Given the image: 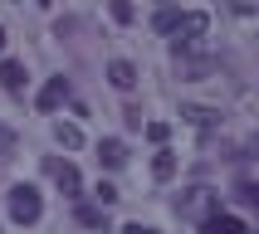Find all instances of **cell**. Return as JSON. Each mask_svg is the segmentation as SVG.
Here are the masks:
<instances>
[{"mask_svg": "<svg viewBox=\"0 0 259 234\" xmlns=\"http://www.w3.org/2000/svg\"><path fill=\"white\" fill-rule=\"evenodd\" d=\"M176 210H181V219H196V224H205L210 215H220V195H215L210 186H191V190H181Z\"/></svg>", "mask_w": 259, "mask_h": 234, "instance_id": "1", "label": "cell"}, {"mask_svg": "<svg viewBox=\"0 0 259 234\" xmlns=\"http://www.w3.org/2000/svg\"><path fill=\"white\" fill-rule=\"evenodd\" d=\"M73 219H78L83 229H103V224H108V215H103L98 205H78V210H73Z\"/></svg>", "mask_w": 259, "mask_h": 234, "instance_id": "15", "label": "cell"}, {"mask_svg": "<svg viewBox=\"0 0 259 234\" xmlns=\"http://www.w3.org/2000/svg\"><path fill=\"white\" fill-rule=\"evenodd\" d=\"M152 176H157V181H171V176H176V151L161 146L157 156H152Z\"/></svg>", "mask_w": 259, "mask_h": 234, "instance_id": "14", "label": "cell"}, {"mask_svg": "<svg viewBox=\"0 0 259 234\" xmlns=\"http://www.w3.org/2000/svg\"><path fill=\"white\" fill-rule=\"evenodd\" d=\"M147 137H152V142H166V137H171V127H166V122H147Z\"/></svg>", "mask_w": 259, "mask_h": 234, "instance_id": "19", "label": "cell"}, {"mask_svg": "<svg viewBox=\"0 0 259 234\" xmlns=\"http://www.w3.org/2000/svg\"><path fill=\"white\" fill-rule=\"evenodd\" d=\"M122 122H127L132 132H142V112H137V107H127V112H122Z\"/></svg>", "mask_w": 259, "mask_h": 234, "instance_id": "21", "label": "cell"}, {"mask_svg": "<svg viewBox=\"0 0 259 234\" xmlns=\"http://www.w3.org/2000/svg\"><path fill=\"white\" fill-rule=\"evenodd\" d=\"M15 146H20V137H15V132L0 122V161H10V156H15Z\"/></svg>", "mask_w": 259, "mask_h": 234, "instance_id": "16", "label": "cell"}, {"mask_svg": "<svg viewBox=\"0 0 259 234\" xmlns=\"http://www.w3.org/2000/svg\"><path fill=\"white\" fill-rule=\"evenodd\" d=\"M235 200H240V205H254V200H259L254 181H240V186H235Z\"/></svg>", "mask_w": 259, "mask_h": 234, "instance_id": "17", "label": "cell"}, {"mask_svg": "<svg viewBox=\"0 0 259 234\" xmlns=\"http://www.w3.org/2000/svg\"><path fill=\"white\" fill-rule=\"evenodd\" d=\"M122 234H161V229H147V224H127Z\"/></svg>", "mask_w": 259, "mask_h": 234, "instance_id": "22", "label": "cell"}, {"mask_svg": "<svg viewBox=\"0 0 259 234\" xmlns=\"http://www.w3.org/2000/svg\"><path fill=\"white\" fill-rule=\"evenodd\" d=\"M5 210H10L15 224H34V219L44 215V200L34 186H10V195H5Z\"/></svg>", "mask_w": 259, "mask_h": 234, "instance_id": "2", "label": "cell"}, {"mask_svg": "<svg viewBox=\"0 0 259 234\" xmlns=\"http://www.w3.org/2000/svg\"><path fill=\"white\" fill-rule=\"evenodd\" d=\"M0 88H10V93L25 88V64L20 58H0Z\"/></svg>", "mask_w": 259, "mask_h": 234, "instance_id": "11", "label": "cell"}, {"mask_svg": "<svg viewBox=\"0 0 259 234\" xmlns=\"http://www.w3.org/2000/svg\"><path fill=\"white\" fill-rule=\"evenodd\" d=\"M0 54H5V29H0Z\"/></svg>", "mask_w": 259, "mask_h": 234, "instance_id": "23", "label": "cell"}, {"mask_svg": "<svg viewBox=\"0 0 259 234\" xmlns=\"http://www.w3.org/2000/svg\"><path fill=\"white\" fill-rule=\"evenodd\" d=\"M181 117H186L196 132H215L220 127V112H215V107H196V102H191V107H181Z\"/></svg>", "mask_w": 259, "mask_h": 234, "instance_id": "10", "label": "cell"}, {"mask_svg": "<svg viewBox=\"0 0 259 234\" xmlns=\"http://www.w3.org/2000/svg\"><path fill=\"white\" fill-rule=\"evenodd\" d=\"M132 15H137V10H132L127 0H117V5H113V20H117V25H132Z\"/></svg>", "mask_w": 259, "mask_h": 234, "instance_id": "20", "label": "cell"}, {"mask_svg": "<svg viewBox=\"0 0 259 234\" xmlns=\"http://www.w3.org/2000/svg\"><path fill=\"white\" fill-rule=\"evenodd\" d=\"M113 200H122V195H117V186H108V181H98V210H108Z\"/></svg>", "mask_w": 259, "mask_h": 234, "instance_id": "18", "label": "cell"}, {"mask_svg": "<svg viewBox=\"0 0 259 234\" xmlns=\"http://www.w3.org/2000/svg\"><path fill=\"white\" fill-rule=\"evenodd\" d=\"M220 64L215 58H196V54H176V73L186 78V83H196V78H210Z\"/></svg>", "mask_w": 259, "mask_h": 234, "instance_id": "5", "label": "cell"}, {"mask_svg": "<svg viewBox=\"0 0 259 234\" xmlns=\"http://www.w3.org/2000/svg\"><path fill=\"white\" fill-rule=\"evenodd\" d=\"M54 142L64 146V151H78V146H83V132L73 127V122H54Z\"/></svg>", "mask_w": 259, "mask_h": 234, "instance_id": "12", "label": "cell"}, {"mask_svg": "<svg viewBox=\"0 0 259 234\" xmlns=\"http://www.w3.org/2000/svg\"><path fill=\"white\" fill-rule=\"evenodd\" d=\"M98 161L108 166V171H122V166H127V146L117 142V137H103L98 142Z\"/></svg>", "mask_w": 259, "mask_h": 234, "instance_id": "8", "label": "cell"}, {"mask_svg": "<svg viewBox=\"0 0 259 234\" xmlns=\"http://www.w3.org/2000/svg\"><path fill=\"white\" fill-rule=\"evenodd\" d=\"M44 171L54 176V186L64 190V195H78V186H83V181H78V166H73V161H59V156H49V161H44Z\"/></svg>", "mask_w": 259, "mask_h": 234, "instance_id": "4", "label": "cell"}, {"mask_svg": "<svg viewBox=\"0 0 259 234\" xmlns=\"http://www.w3.org/2000/svg\"><path fill=\"white\" fill-rule=\"evenodd\" d=\"M210 29V15L205 10H181V25H176V39H171V54H191V44Z\"/></svg>", "mask_w": 259, "mask_h": 234, "instance_id": "3", "label": "cell"}, {"mask_svg": "<svg viewBox=\"0 0 259 234\" xmlns=\"http://www.w3.org/2000/svg\"><path fill=\"white\" fill-rule=\"evenodd\" d=\"M64 102H69V83H64V78H49V83L39 88L34 107H39V112H54V107H64Z\"/></svg>", "mask_w": 259, "mask_h": 234, "instance_id": "6", "label": "cell"}, {"mask_svg": "<svg viewBox=\"0 0 259 234\" xmlns=\"http://www.w3.org/2000/svg\"><path fill=\"white\" fill-rule=\"evenodd\" d=\"M201 234H254V229H249L245 219H235V215H225V210H220V215H210V219L201 224Z\"/></svg>", "mask_w": 259, "mask_h": 234, "instance_id": "7", "label": "cell"}, {"mask_svg": "<svg viewBox=\"0 0 259 234\" xmlns=\"http://www.w3.org/2000/svg\"><path fill=\"white\" fill-rule=\"evenodd\" d=\"M108 83H113L117 93H132V88H137V69H132L127 58H113V64H108Z\"/></svg>", "mask_w": 259, "mask_h": 234, "instance_id": "9", "label": "cell"}, {"mask_svg": "<svg viewBox=\"0 0 259 234\" xmlns=\"http://www.w3.org/2000/svg\"><path fill=\"white\" fill-rule=\"evenodd\" d=\"M176 25H181V10H171V5H161V10L152 15V29H157V34H176Z\"/></svg>", "mask_w": 259, "mask_h": 234, "instance_id": "13", "label": "cell"}]
</instances>
